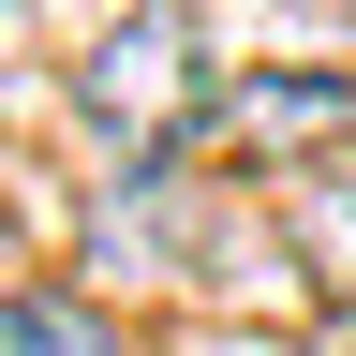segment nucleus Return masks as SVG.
<instances>
[{"label": "nucleus", "instance_id": "nucleus-1", "mask_svg": "<svg viewBox=\"0 0 356 356\" xmlns=\"http://www.w3.org/2000/svg\"><path fill=\"white\" fill-rule=\"evenodd\" d=\"M74 104L119 134L134 163H163V149H193V134L222 119V74H208V30L178 15V0H134V15L74 60Z\"/></svg>", "mask_w": 356, "mask_h": 356}, {"label": "nucleus", "instance_id": "nucleus-2", "mask_svg": "<svg viewBox=\"0 0 356 356\" xmlns=\"http://www.w3.org/2000/svg\"><path fill=\"white\" fill-rule=\"evenodd\" d=\"M222 119H238V149L297 163V149H327V134H356V74H238Z\"/></svg>", "mask_w": 356, "mask_h": 356}, {"label": "nucleus", "instance_id": "nucleus-3", "mask_svg": "<svg viewBox=\"0 0 356 356\" xmlns=\"http://www.w3.org/2000/svg\"><path fill=\"white\" fill-rule=\"evenodd\" d=\"M282 238L312 267V297H327V327L356 341V178H297V193H282Z\"/></svg>", "mask_w": 356, "mask_h": 356}, {"label": "nucleus", "instance_id": "nucleus-4", "mask_svg": "<svg viewBox=\"0 0 356 356\" xmlns=\"http://www.w3.org/2000/svg\"><path fill=\"white\" fill-rule=\"evenodd\" d=\"M0 356H134L89 297H0Z\"/></svg>", "mask_w": 356, "mask_h": 356}, {"label": "nucleus", "instance_id": "nucleus-5", "mask_svg": "<svg viewBox=\"0 0 356 356\" xmlns=\"http://www.w3.org/2000/svg\"><path fill=\"white\" fill-rule=\"evenodd\" d=\"M238 356H267V341H238Z\"/></svg>", "mask_w": 356, "mask_h": 356}]
</instances>
